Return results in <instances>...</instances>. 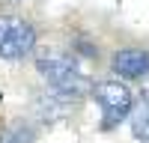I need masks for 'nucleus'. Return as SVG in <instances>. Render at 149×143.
<instances>
[{"label": "nucleus", "mask_w": 149, "mask_h": 143, "mask_svg": "<svg viewBox=\"0 0 149 143\" xmlns=\"http://www.w3.org/2000/svg\"><path fill=\"white\" fill-rule=\"evenodd\" d=\"M36 69H39V75L48 81V87L63 101L84 99V95H90V90H93V81L86 78V72L81 66H74L63 54H42L36 60Z\"/></svg>", "instance_id": "nucleus-1"}, {"label": "nucleus", "mask_w": 149, "mask_h": 143, "mask_svg": "<svg viewBox=\"0 0 149 143\" xmlns=\"http://www.w3.org/2000/svg\"><path fill=\"white\" fill-rule=\"evenodd\" d=\"M90 92H93V99L98 104V110H102V128L104 131L116 128L122 119L131 113L134 95H131V90L125 83H119V81H98V83H93Z\"/></svg>", "instance_id": "nucleus-2"}, {"label": "nucleus", "mask_w": 149, "mask_h": 143, "mask_svg": "<svg viewBox=\"0 0 149 143\" xmlns=\"http://www.w3.org/2000/svg\"><path fill=\"white\" fill-rule=\"evenodd\" d=\"M36 48V27L21 15H0V57L24 60Z\"/></svg>", "instance_id": "nucleus-3"}, {"label": "nucleus", "mask_w": 149, "mask_h": 143, "mask_svg": "<svg viewBox=\"0 0 149 143\" xmlns=\"http://www.w3.org/2000/svg\"><path fill=\"white\" fill-rule=\"evenodd\" d=\"M113 72L119 78H128V81H137L149 75V51L143 48H122L113 57Z\"/></svg>", "instance_id": "nucleus-4"}, {"label": "nucleus", "mask_w": 149, "mask_h": 143, "mask_svg": "<svg viewBox=\"0 0 149 143\" xmlns=\"http://www.w3.org/2000/svg\"><path fill=\"white\" fill-rule=\"evenodd\" d=\"M131 134L134 140L140 143H149V90H143L137 95V101L131 104Z\"/></svg>", "instance_id": "nucleus-5"}, {"label": "nucleus", "mask_w": 149, "mask_h": 143, "mask_svg": "<svg viewBox=\"0 0 149 143\" xmlns=\"http://www.w3.org/2000/svg\"><path fill=\"white\" fill-rule=\"evenodd\" d=\"M33 128L27 125H15V128H9L3 137H0V143H33Z\"/></svg>", "instance_id": "nucleus-6"}, {"label": "nucleus", "mask_w": 149, "mask_h": 143, "mask_svg": "<svg viewBox=\"0 0 149 143\" xmlns=\"http://www.w3.org/2000/svg\"><path fill=\"white\" fill-rule=\"evenodd\" d=\"M0 3H18V0H0Z\"/></svg>", "instance_id": "nucleus-7"}]
</instances>
